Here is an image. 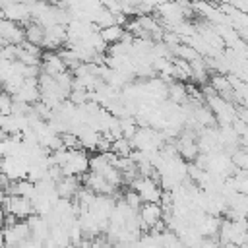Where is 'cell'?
<instances>
[{"label": "cell", "mask_w": 248, "mask_h": 248, "mask_svg": "<svg viewBox=\"0 0 248 248\" xmlns=\"http://www.w3.org/2000/svg\"><path fill=\"white\" fill-rule=\"evenodd\" d=\"M99 35H101V39L105 41V45H112V43H118V41L122 39L124 29H122L118 23H110V25H107V27H101Z\"/></svg>", "instance_id": "cell-1"}, {"label": "cell", "mask_w": 248, "mask_h": 248, "mask_svg": "<svg viewBox=\"0 0 248 248\" xmlns=\"http://www.w3.org/2000/svg\"><path fill=\"white\" fill-rule=\"evenodd\" d=\"M25 39L33 45H43V39H45V27L39 23V21H31L25 29Z\"/></svg>", "instance_id": "cell-2"}, {"label": "cell", "mask_w": 248, "mask_h": 248, "mask_svg": "<svg viewBox=\"0 0 248 248\" xmlns=\"http://www.w3.org/2000/svg\"><path fill=\"white\" fill-rule=\"evenodd\" d=\"M12 103H14V97L8 91H0V116L12 112Z\"/></svg>", "instance_id": "cell-3"}]
</instances>
